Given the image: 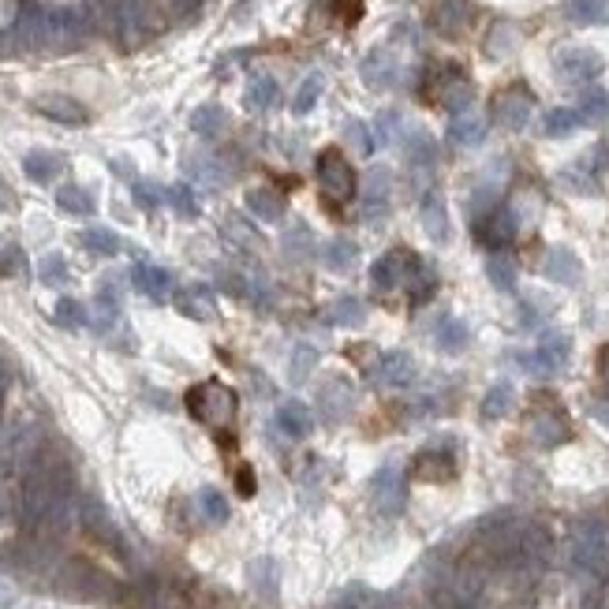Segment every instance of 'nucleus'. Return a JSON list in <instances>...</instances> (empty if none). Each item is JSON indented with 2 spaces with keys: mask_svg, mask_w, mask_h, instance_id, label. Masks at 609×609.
<instances>
[{
  "mask_svg": "<svg viewBox=\"0 0 609 609\" xmlns=\"http://www.w3.org/2000/svg\"><path fill=\"white\" fill-rule=\"evenodd\" d=\"M236 408H240V396L224 382H199L187 393V411L206 427H228L236 419Z\"/></svg>",
  "mask_w": 609,
  "mask_h": 609,
  "instance_id": "nucleus-1",
  "label": "nucleus"
},
{
  "mask_svg": "<svg viewBox=\"0 0 609 609\" xmlns=\"http://www.w3.org/2000/svg\"><path fill=\"white\" fill-rule=\"evenodd\" d=\"M314 173H318V187L329 202H348L355 195V173H351L348 157L337 150V146H329V150L318 154Z\"/></svg>",
  "mask_w": 609,
  "mask_h": 609,
  "instance_id": "nucleus-2",
  "label": "nucleus"
},
{
  "mask_svg": "<svg viewBox=\"0 0 609 609\" xmlns=\"http://www.w3.org/2000/svg\"><path fill=\"white\" fill-rule=\"evenodd\" d=\"M569 359H572V337L569 333H546V337L538 341V348H531L520 363L535 377H554V374H561L564 367H569Z\"/></svg>",
  "mask_w": 609,
  "mask_h": 609,
  "instance_id": "nucleus-3",
  "label": "nucleus"
},
{
  "mask_svg": "<svg viewBox=\"0 0 609 609\" xmlns=\"http://www.w3.org/2000/svg\"><path fill=\"white\" fill-rule=\"evenodd\" d=\"M419 266H423V262H419V255H411L408 247H393V250H385V255L370 266V284L377 292L408 288V281L415 277Z\"/></svg>",
  "mask_w": 609,
  "mask_h": 609,
  "instance_id": "nucleus-4",
  "label": "nucleus"
},
{
  "mask_svg": "<svg viewBox=\"0 0 609 609\" xmlns=\"http://www.w3.org/2000/svg\"><path fill=\"white\" fill-rule=\"evenodd\" d=\"M554 68H557V79L569 82V87H583L602 75V56L587 46H569L554 56Z\"/></svg>",
  "mask_w": 609,
  "mask_h": 609,
  "instance_id": "nucleus-5",
  "label": "nucleus"
},
{
  "mask_svg": "<svg viewBox=\"0 0 609 609\" xmlns=\"http://www.w3.org/2000/svg\"><path fill=\"white\" fill-rule=\"evenodd\" d=\"M370 377H374V385H382V389H408L415 382V359L408 351L393 348L385 355H377V363L370 367Z\"/></svg>",
  "mask_w": 609,
  "mask_h": 609,
  "instance_id": "nucleus-6",
  "label": "nucleus"
},
{
  "mask_svg": "<svg viewBox=\"0 0 609 609\" xmlns=\"http://www.w3.org/2000/svg\"><path fill=\"white\" fill-rule=\"evenodd\" d=\"M494 120L501 123L505 131H523L531 120V94L523 90H505L494 101Z\"/></svg>",
  "mask_w": 609,
  "mask_h": 609,
  "instance_id": "nucleus-7",
  "label": "nucleus"
},
{
  "mask_svg": "<svg viewBox=\"0 0 609 609\" xmlns=\"http://www.w3.org/2000/svg\"><path fill=\"white\" fill-rule=\"evenodd\" d=\"M359 75L370 90H389L396 82V75H401V64H396V56L389 49H370L359 64Z\"/></svg>",
  "mask_w": 609,
  "mask_h": 609,
  "instance_id": "nucleus-8",
  "label": "nucleus"
},
{
  "mask_svg": "<svg viewBox=\"0 0 609 609\" xmlns=\"http://www.w3.org/2000/svg\"><path fill=\"white\" fill-rule=\"evenodd\" d=\"M374 501H377V509L389 516L404 509V471L396 464H385L374 475Z\"/></svg>",
  "mask_w": 609,
  "mask_h": 609,
  "instance_id": "nucleus-9",
  "label": "nucleus"
},
{
  "mask_svg": "<svg viewBox=\"0 0 609 609\" xmlns=\"http://www.w3.org/2000/svg\"><path fill=\"white\" fill-rule=\"evenodd\" d=\"M542 273H546V281H554L561 288H572L583 277V266H579V258L572 255L569 247H554L550 255H546V262H542Z\"/></svg>",
  "mask_w": 609,
  "mask_h": 609,
  "instance_id": "nucleus-10",
  "label": "nucleus"
},
{
  "mask_svg": "<svg viewBox=\"0 0 609 609\" xmlns=\"http://www.w3.org/2000/svg\"><path fill=\"white\" fill-rule=\"evenodd\" d=\"M34 109H38L41 116H49V120H60V123H87V120H90V113L82 109L75 97H64V94H46V97H38Z\"/></svg>",
  "mask_w": 609,
  "mask_h": 609,
  "instance_id": "nucleus-11",
  "label": "nucleus"
},
{
  "mask_svg": "<svg viewBox=\"0 0 609 609\" xmlns=\"http://www.w3.org/2000/svg\"><path fill=\"white\" fill-rule=\"evenodd\" d=\"M363 217H389V169H370L363 191Z\"/></svg>",
  "mask_w": 609,
  "mask_h": 609,
  "instance_id": "nucleus-12",
  "label": "nucleus"
},
{
  "mask_svg": "<svg viewBox=\"0 0 609 609\" xmlns=\"http://www.w3.org/2000/svg\"><path fill=\"white\" fill-rule=\"evenodd\" d=\"M419 217H423V228H427V236H430V240L445 243V240L453 236V224H449L445 199H441L437 191H430V195L423 199V209H419Z\"/></svg>",
  "mask_w": 609,
  "mask_h": 609,
  "instance_id": "nucleus-13",
  "label": "nucleus"
},
{
  "mask_svg": "<svg viewBox=\"0 0 609 609\" xmlns=\"http://www.w3.org/2000/svg\"><path fill=\"white\" fill-rule=\"evenodd\" d=\"M131 281L142 296H150V300H169V292H173V277L161 266H150V262H139L131 269Z\"/></svg>",
  "mask_w": 609,
  "mask_h": 609,
  "instance_id": "nucleus-14",
  "label": "nucleus"
},
{
  "mask_svg": "<svg viewBox=\"0 0 609 609\" xmlns=\"http://www.w3.org/2000/svg\"><path fill=\"white\" fill-rule=\"evenodd\" d=\"M449 139L456 142V146H482V139H486V120H482L475 109H468V113H460V116H453L449 120Z\"/></svg>",
  "mask_w": 609,
  "mask_h": 609,
  "instance_id": "nucleus-15",
  "label": "nucleus"
},
{
  "mask_svg": "<svg viewBox=\"0 0 609 609\" xmlns=\"http://www.w3.org/2000/svg\"><path fill=\"white\" fill-rule=\"evenodd\" d=\"M322 262H326V269H333V273H351L355 266H359V243L348 240V236L329 240V243L322 247Z\"/></svg>",
  "mask_w": 609,
  "mask_h": 609,
  "instance_id": "nucleus-16",
  "label": "nucleus"
},
{
  "mask_svg": "<svg viewBox=\"0 0 609 609\" xmlns=\"http://www.w3.org/2000/svg\"><path fill=\"white\" fill-rule=\"evenodd\" d=\"M176 307H180L183 318H195V322H209L217 314L214 310V296H209L202 284H191V288L176 292Z\"/></svg>",
  "mask_w": 609,
  "mask_h": 609,
  "instance_id": "nucleus-17",
  "label": "nucleus"
},
{
  "mask_svg": "<svg viewBox=\"0 0 609 609\" xmlns=\"http://www.w3.org/2000/svg\"><path fill=\"white\" fill-rule=\"evenodd\" d=\"M326 322L341 326V329H359L367 322V307H363L359 296H341V300H333L326 307Z\"/></svg>",
  "mask_w": 609,
  "mask_h": 609,
  "instance_id": "nucleus-18",
  "label": "nucleus"
},
{
  "mask_svg": "<svg viewBox=\"0 0 609 609\" xmlns=\"http://www.w3.org/2000/svg\"><path fill=\"white\" fill-rule=\"evenodd\" d=\"M23 173L34 180V183H53L60 173H64V157L53 154V150H30L23 157Z\"/></svg>",
  "mask_w": 609,
  "mask_h": 609,
  "instance_id": "nucleus-19",
  "label": "nucleus"
},
{
  "mask_svg": "<svg viewBox=\"0 0 609 609\" xmlns=\"http://www.w3.org/2000/svg\"><path fill=\"white\" fill-rule=\"evenodd\" d=\"M277 427L288 434V437H307L310 430H314V415H310V408L303 404V401H288V404H281L277 408Z\"/></svg>",
  "mask_w": 609,
  "mask_h": 609,
  "instance_id": "nucleus-20",
  "label": "nucleus"
},
{
  "mask_svg": "<svg viewBox=\"0 0 609 609\" xmlns=\"http://www.w3.org/2000/svg\"><path fill=\"white\" fill-rule=\"evenodd\" d=\"M243 101H247L250 113H266V109H273V105L281 101V87H277V82H273L269 75H255V79L247 82Z\"/></svg>",
  "mask_w": 609,
  "mask_h": 609,
  "instance_id": "nucleus-21",
  "label": "nucleus"
},
{
  "mask_svg": "<svg viewBox=\"0 0 609 609\" xmlns=\"http://www.w3.org/2000/svg\"><path fill=\"white\" fill-rule=\"evenodd\" d=\"M516 214H512V209H497V214H490L486 221H482V240H486L490 247H501V243H509L512 236H516Z\"/></svg>",
  "mask_w": 609,
  "mask_h": 609,
  "instance_id": "nucleus-22",
  "label": "nucleus"
},
{
  "mask_svg": "<svg viewBox=\"0 0 609 609\" xmlns=\"http://www.w3.org/2000/svg\"><path fill=\"white\" fill-rule=\"evenodd\" d=\"M247 209L258 221H281L284 217V202H281L277 191H269V187H255V191H247Z\"/></svg>",
  "mask_w": 609,
  "mask_h": 609,
  "instance_id": "nucleus-23",
  "label": "nucleus"
},
{
  "mask_svg": "<svg viewBox=\"0 0 609 609\" xmlns=\"http://www.w3.org/2000/svg\"><path fill=\"white\" fill-rule=\"evenodd\" d=\"M224 128H228V116H224L221 105H199L191 113V131L202 135V139H217Z\"/></svg>",
  "mask_w": 609,
  "mask_h": 609,
  "instance_id": "nucleus-24",
  "label": "nucleus"
},
{
  "mask_svg": "<svg viewBox=\"0 0 609 609\" xmlns=\"http://www.w3.org/2000/svg\"><path fill=\"white\" fill-rule=\"evenodd\" d=\"M434 341H437V348H441V351L456 355V351H464V348H468V341H471V329H468V322H460V318H445V322L437 326Z\"/></svg>",
  "mask_w": 609,
  "mask_h": 609,
  "instance_id": "nucleus-25",
  "label": "nucleus"
},
{
  "mask_svg": "<svg viewBox=\"0 0 609 609\" xmlns=\"http://www.w3.org/2000/svg\"><path fill=\"white\" fill-rule=\"evenodd\" d=\"M79 243L90 250V255H101V258H113L120 250V236L113 228H82L79 233Z\"/></svg>",
  "mask_w": 609,
  "mask_h": 609,
  "instance_id": "nucleus-26",
  "label": "nucleus"
},
{
  "mask_svg": "<svg viewBox=\"0 0 609 609\" xmlns=\"http://www.w3.org/2000/svg\"><path fill=\"white\" fill-rule=\"evenodd\" d=\"M579 128H583L579 109H550V113H546V120H542V131L550 139H564V135H572Z\"/></svg>",
  "mask_w": 609,
  "mask_h": 609,
  "instance_id": "nucleus-27",
  "label": "nucleus"
},
{
  "mask_svg": "<svg viewBox=\"0 0 609 609\" xmlns=\"http://www.w3.org/2000/svg\"><path fill=\"white\" fill-rule=\"evenodd\" d=\"M512 404H516V389H512L509 382H497L486 396H482V419H501V415H509Z\"/></svg>",
  "mask_w": 609,
  "mask_h": 609,
  "instance_id": "nucleus-28",
  "label": "nucleus"
},
{
  "mask_svg": "<svg viewBox=\"0 0 609 609\" xmlns=\"http://www.w3.org/2000/svg\"><path fill=\"white\" fill-rule=\"evenodd\" d=\"M314 250H318V247H314V236H310L307 224H292L288 233H284V255H288L292 262H307Z\"/></svg>",
  "mask_w": 609,
  "mask_h": 609,
  "instance_id": "nucleus-29",
  "label": "nucleus"
},
{
  "mask_svg": "<svg viewBox=\"0 0 609 609\" xmlns=\"http://www.w3.org/2000/svg\"><path fill=\"white\" fill-rule=\"evenodd\" d=\"M56 206L64 209V214H75V217H90V214H94L90 191H82V187H75V183L60 187V191H56Z\"/></svg>",
  "mask_w": 609,
  "mask_h": 609,
  "instance_id": "nucleus-30",
  "label": "nucleus"
},
{
  "mask_svg": "<svg viewBox=\"0 0 609 609\" xmlns=\"http://www.w3.org/2000/svg\"><path fill=\"white\" fill-rule=\"evenodd\" d=\"M572 23H609V0H569Z\"/></svg>",
  "mask_w": 609,
  "mask_h": 609,
  "instance_id": "nucleus-31",
  "label": "nucleus"
},
{
  "mask_svg": "<svg viewBox=\"0 0 609 609\" xmlns=\"http://www.w3.org/2000/svg\"><path fill=\"white\" fill-rule=\"evenodd\" d=\"M322 401L329 404L333 415H337V411H348V408L355 404V389H351L348 377H333V382L322 385Z\"/></svg>",
  "mask_w": 609,
  "mask_h": 609,
  "instance_id": "nucleus-32",
  "label": "nucleus"
},
{
  "mask_svg": "<svg viewBox=\"0 0 609 609\" xmlns=\"http://www.w3.org/2000/svg\"><path fill=\"white\" fill-rule=\"evenodd\" d=\"M486 277H490V284H494L497 292H516V266H512V258H505V255L486 258Z\"/></svg>",
  "mask_w": 609,
  "mask_h": 609,
  "instance_id": "nucleus-33",
  "label": "nucleus"
},
{
  "mask_svg": "<svg viewBox=\"0 0 609 609\" xmlns=\"http://www.w3.org/2000/svg\"><path fill=\"white\" fill-rule=\"evenodd\" d=\"M314 367H318V348L300 344L296 351H292V359H288V377L292 382H307V377L314 374Z\"/></svg>",
  "mask_w": 609,
  "mask_h": 609,
  "instance_id": "nucleus-34",
  "label": "nucleus"
},
{
  "mask_svg": "<svg viewBox=\"0 0 609 609\" xmlns=\"http://www.w3.org/2000/svg\"><path fill=\"white\" fill-rule=\"evenodd\" d=\"M322 97V75L318 72H310L307 79H303V87L296 90V101H292V113L296 116H307L310 109H314V101Z\"/></svg>",
  "mask_w": 609,
  "mask_h": 609,
  "instance_id": "nucleus-35",
  "label": "nucleus"
},
{
  "mask_svg": "<svg viewBox=\"0 0 609 609\" xmlns=\"http://www.w3.org/2000/svg\"><path fill=\"white\" fill-rule=\"evenodd\" d=\"M344 139H348V146L355 154H370L374 150V131L367 128V123L359 120V116H351V120H344Z\"/></svg>",
  "mask_w": 609,
  "mask_h": 609,
  "instance_id": "nucleus-36",
  "label": "nucleus"
},
{
  "mask_svg": "<svg viewBox=\"0 0 609 609\" xmlns=\"http://www.w3.org/2000/svg\"><path fill=\"white\" fill-rule=\"evenodd\" d=\"M579 116H583V123H598V120H605V116H609V94H602V90H587L583 101H579Z\"/></svg>",
  "mask_w": 609,
  "mask_h": 609,
  "instance_id": "nucleus-37",
  "label": "nucleus"
},
{
  "mask_svg": "<svg viewBox=\"0 0 609 609\" xmlns=\"http://www.w3.org/2000/svg\"><path fill=\"white\" fill-rule=\"evenodd\" d=\"M38 277H41V284H49V288L64 284V281H68V262H64V255H46V258H41Z\"/></svg>",
  "mask_w": 609,
  "mask_h": 609,
  "instance_id": "nucleus-38",
  "label": "nucleus"
},
{
  "mask_svg": "<svg viewBox=\"0 0 609 609\" xmlns=\"http://www.w3.org/2000/svg\"><path fill=\"white\" fill-rule=\"evenodd\" d=\"M165 199H169V206L176 209L180 217H199V202H195V191L187 183H176L165 191Z\"/></svg>",
  "mask_w": 609,
  "mask_h": 609,
  "instance_id": "nucleus-39",
  "label": "nucleus"
},
{
  "mask_svg": "<svg viewBox=\"0 0 609 609\" xmlns=\"http://www.w3.org/2000/svg\"><path fill=\"white\" fill-rule=\"evenodd\" d=\"M187 173H191L195 180H202V183H209V187L224 183V173H221V165L214 157H191L187 161Z\"/></svg>",
  "mask_w": 609,
  "mask_h": 609,
  "instance_id": "nucleus-40",
  "label": "nucleus"
},
{
  "mask_svg": "<svg viewBox=\"0 0 609 609\" xmlns=\"http://www.w3.org/2000/svg\"><path fill=\"white\" fill-rule=\"evenodd\" d=\"M56 322L60 326H68V329H82V326H87V307H82L79 300H60L56 303Z\"/></svg>",
  "mask_w": 609,
  "mask_h": 609,
  "instance_id": "nucleus-41",
  "label": "nucleus"
},
{
  "mask_svg": "<svg viewBox=\"0 0 609 609\" xmlns=\"http://www.w3.org/2000/svg\"><path fill=\"white\" fill-rule=\"evenodd\" d=\"M401 131H404L401 113H382V116H377V123H374V139H377V146H389Z\"/></svg>",
  "mask_w": 609,
  "mask_h": 609,
  "instance_id": "nucleus-42",
  "label": "nucleus"
},
{
  "mask_svg": "<svg viewBox=\"0 0 609 609\" xmlns=\"http://www.w3.org/2000/svg\"><path fill=\"white\" fill-rule=\"evenodd\" d=\"M199 505H202V512H206V520H214V523H224L228 520V501L217 494V490H202L199 494Z\"/></svg>",
  "mask_w": 609,
  "mask_h": 609,
  "instance_id": "nucleus-43",
  "label": "nucleus"
},
{
  "mask_svg": "<svg viewBox=\"0 0 609 609\" xmlns=\"http://www.w3.org/2000/svg\"><path fill=\"white\" fill-rule=\"evenodd\" d=\"M437 19H441V27H445V30H460L468 23V4H464V0H445L441 12H437Z\"/></svg>",
  "mask_w": 609,
  "mask_h": 609,
  "instance_id": "nucleus-44",
  "label": "nucleus"
},
{
  "mask_svg": "<svg viewBox=\"0 0 609 609\" xmlns=\"http://www.w3.org/2000/svg\"><path fill=\"white\" fill-rule=\"evenodd\" d=\"M131 195H135V202L142 206V209H154V206H161V199H165V191L157 183H150V180H135L131 183Z\"/></svg>",
  "mask_w": 609,
  "mask_h": 609,
  "instance_id": "nucleus-45",
  "label": "nucleus"
},
{
  "mask_svg": "<svg viewBox=\"0 0 609 609\" xmlns=\"http://www.w3.org/2000/svg\"><path fill=\"white\" fill-rule=\"evenodd\" d=\"M15 273H23V250L15 243H4L0 247V277H15Z\"/></svg>",
  "mask_w": 609,
  "mask_h": 609,
  "instance_id": "nucleus-46",
  "label": "nucleus"
},
{
  "mask_svg": "<svg viewBox=\"0 0 609 609\" xmlns=\"http://www.w3.org/2000/svg\"><path fill=\"white\" fill-rule=\"evenodd\" d=\"M535 437L542 441V445H554V441L564 437V427L557 423V419H538V423H535Z\"/></svg>",
  "mask_w": 609,
  "mask_h": 609,
  "instance_id": "nucleus-47",
  "label": "nucleus"
},
{
  "mask_svg": "<svg viewBox=\"0 0 609 609\" xmlns=\"http://www.w3.org/2000/svg\"><path fill=\"white\" fill-rule=\"evenodd\" d=\"M591 419L609 430V401H595V404H591Z\"/></svg>",
  "mask_w": 609,
  "mask_h": 609,
  "instance_id": "nucleus-48",
  "label": "nucleus"
},
{
  "mask_svg": "<svg viewBox=\"0 0 609 609\" xmlns=\"http://www.w3.org/2000/svg\"><path fill=\"white\" fill-rule=\"evenodd\" d=\"M598 374H602V382H605V389H609V344H605L602 359H598Z\"/></svg>",
  "mask_w": 609,
  "mask_h": 609,
  "instance_id": "nucleus-49",
  "label": "nucleus"
},
{
  "mask_svg": "<svg viewBox=\"0 0 609 609\" xmlns=\"http://www.w3.org/2000/svg\"><path fill=\"white\" fill-rule=\"evenodd\" d=\"M12 206H15V199L8 195V187H4V183H0V209H12Z\"/></svg>",
  "mask_w": 609,
  "mask_h": 609,
  "instance_id": "nucleus-50",
  "label": "nucleus"
},
{
  "mask_svg": "<svg viewBox=\"0 0 609 609\" xmlns=\"http://www.w3.org/2000/svg\"><path fill=\"white\" fill-rule=\"evenodd\" d=\"M240 490H243V494H250V490H255V482H250V475H247V471L240 475Z\"/></svg>",
  "mask_w": 609,
  "mask_h": 609,
  "instance_id": "nucleus-51",
  "label": "nucleus"
}]
</instances>
